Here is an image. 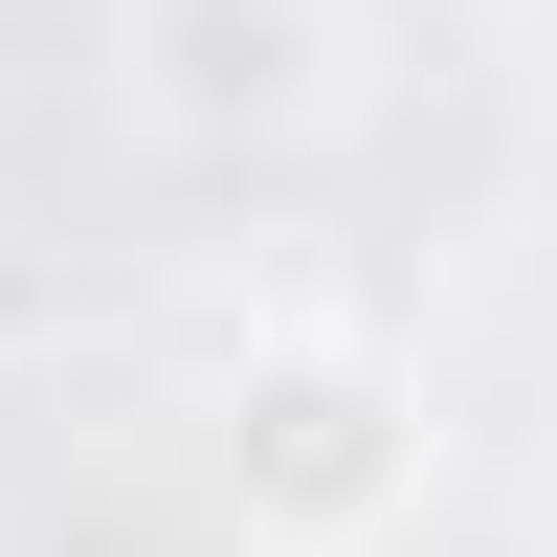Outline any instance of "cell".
Returning <instances> with one entry per match:
<instances>
[{"label":"cell","instance_id":"cell-1","mask_svg":"<svg viewBox=\"0 0 557 557\" xmlns=\"http://www.w3.org/2000/svg\"><path fill=\"white\" fill-rule=\"evenodd\" d=\"M223 491H246L268 557H357L424 513V380H401L380 335H246V380H223Z\"/></svg>","mask_w":557,"mask_h":557},{"label":"cell","instance_id":"cell-2","mask_svg":"<svg viewBox=\"0 0 557 557\" xmlns=\"http://www.w3.org/2000/svg\"><path fill=\"white\" fill-rule=\"evenodd\" d=\"M157 134H312L335 112V0H134Z\"/></svg>","mask_w":557,"mask_h":557}]
</instances>
